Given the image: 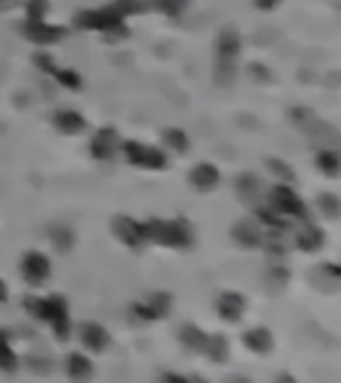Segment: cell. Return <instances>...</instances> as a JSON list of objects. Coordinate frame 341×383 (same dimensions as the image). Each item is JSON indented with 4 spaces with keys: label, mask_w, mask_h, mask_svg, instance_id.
I'll use <instances>...</instances> for the list:
<instances>
[{
    "label": "cell",
    "mask_w": 341,
    "mask_h": 383,
    "mask_svg": "<svg viewBox=\"0 0 341 383\" xmlns=\"http://www.w3.org/2000/svg\"><path fill=\"white\" fill-rule=\"evenodd\" d=\"M142 235H144V242H158V245H165V248H190L192 245V226L181 221V219L144 221L142 224Z\"/></svg>",
    "instance_id": "6da1fadb"
},
{
    "label": "cell",
    "mask_w": 341,
    "mask_h": 383,
    "mask_svg": "<svg viewBox=\"0 0 341 383\" xmlns=\"http://www.w3.org/2000/svg\"><path fill=\"white\" fill-rule=\"evenodd\" d=\"M27 311L35 320H43L54 327L56 338H70V311H67V301L61 295H48V298H32L27 301Z\"/></svg>",
    "instance_id": "7a4b0ae2"
},
{
    "label": "cell",
    "mask_w": 341,
    "mask_h": 383,
    "mask_svg": "<svg viewBox=\"0 0 341 383\" xmlns=\"http://www.w3.org/2000/svg\"><path fill=\"white\" fill-rule=\"evenodd\" d=\"M240 56V35L235 30H224L216 40V80L227 86L235 80Z\"/></svg>",
    "instance_id": "3957f363"
},
{
    "label": "cell",
    "mask_w": 341,
    "mask_h": 383,
    "mask_svg": "<svg viewBox=\"0 0 341 383\" xmlns=\"http://www.w3.org/2000/svg\"><path fill=\"white\" fill-rule=\"evenodd\" d=\"M269 203L272 210L280 216H294V219H307V205L298 200V194L288 184H278L269 192Z\"/></svg>",
    "instance_id": "277c9868"
},
{
    "label": "cell",
    "mask_w": 341,
    "mask_h": 383,
    "mask_svg": "<svg viewBox=\"0 0 341 383\" xmlns=\"http://www.w3.org/2000/svg\"><path fill=\"white\" fill-rule=\"evenodd\" d=\"M75 24H77L80 30H102V32L123 30V19H120L112 8H99V11L77 14L75 16Z\"/></svg>",
    "instance_id": "5b68a950"
},
{
    "label": "cell",
    "mask_w": 341,
    "mask_h": 383,
    "mask_svg": "<svg viewBox=\"0 0 341 383\" xmlns=\"http://www.w3.org/2000/svg\"><path fill=\"white\" fill-rule=\"evenodd\" d=\"M123 152H126L128 162H134L139 168H147V171H160V168H165V162H168L160 149L144 147V144H139V141H126V144H123Z\"/></svg>",
    "instance_id": "8992f818"
},
{
    "label": "cell",
    "mask_w": 341,
    "mask_h": 383,
    "mask_svg": "<svg viewBox=\"0 0 341 383\" xmlns=\"http://www.w3.org/2000/svg\"><path fill=\"white\" fill-rule=\"evenodd\" d=\"M22 274H24V280L30 285H43L48 280V274H51V264H48V258L43 253L30 251L24 253V258H22Z\"/></svg>",
    "instance_id": "52a82bcc"
},
{
    "label": "cell",
    "mask_w": 341,
    "mask_h": 383,
    "mask_svg": "<svg viewBox=\"0 0 341 383\" xmlns=\"http://www.w3.org/2000/svg\"><path fill=\"white\" fill-rule=\"evenodd\" d=\"M171 311V295L168 293H152L144 298V304H136L134 314L139 320H158Z\"/></svg>",
    "instance_id": "ba28073f"
},
{
    "label": "cell",
    "mask_w": 341,
    "mask_h": 383,
    "mask_svg": "<svg viewBox=\"0 0 341 383\" xmlns=\"http://www.w3.org/2000/svg\"><path fill=\"white\" fill-rule=\"evenodd\" d=\"M118 149H120V139L112 128L99 131L93 136V141H91V155H93L96 160H112V157L118 155Z\"/></svg>",
    "instance_id": "9c48e42d"
},
{
    "label": "cell",
    "mask_w": 341,
    "mask_h": 383,
    "mask_svg": "<svg viewBox=\"0 0 341 383\" xmlns=\"http://www.w3.org/2000/svg\"><path fill=\"white\" fill-rule=\"evenodd\" d=\"M112 232H115L120 242H126L128 248H139V245H144L142 224L134 221V219H128V216H118V219L112 221Z\"/></svg>",
    "instance_id": "30bf717a"
},
{
    "label": "cell",
    "mask_w": 341,
    "mask_h": 383,
    "mask_svg": "<svg viewBox=\"0 0 341 383\" xmlns=\"http://www.w3.org/2000/svg\"><path fill=\"white\" fill-rule=\"evenodd\" d=\"M24 35L30 38L32 43L51 45V43H59L61 38H64V30H61V27H51V24H45L43 19H40V22H27V24H24Z\"/></svg>",
    "instance_id": "8fae6325"
},
{
    "label": "cell",
    "mask_w": 341,
    "mask_h": 383,
    "mask_svg": "<svg viewBox=\"0 0 341 383\" xmlns=\"http://www.w3.org/2000/svg\"><path fill=\"white\" fill-rule=\"evenodd\" d=\"M80 341H83V346L93 354H102L107 346H109V333L104 330L102 325L96 322H86L80 327Z\"/></svg>",
    "instance_id": "7c38bea8"
},
{
    "label": "cell",
    "mask_w": 341,
    "mask_h": 383,
    "mask_svg": "<svg viewBox=\"0 0 341 383\" xmlns=\"http://www.w3.org/2000/svg\"><path fill=\"white\" fill-rule=\"evenodd\" d=\"M216 309L227 322H238L243 311H245V298L240 293H222L219 301H216Z\"/></svg>",
    "instance_id": "4fadbf2b"
},
{
    "label": "cell",
    "mask_w": 341,
    "mask_h": 383,
    "mask_svg": "<svg viewBox=\"0 0 341 383\" xmlns=\"http://www.w3.org/2000/svg\"><path fill=\"white\" fill-rule=\"evenodd\" d=\"M232 237L238 240L243 248H259L264 242V235H262V226L259 221H240L232 226Z\"/></svg>",
    "instance_id": "5bb4252c"
},
{
    "label": "cell",
    "mask_w": 341,
    "mask_h": 383,
    "mask_svg": "<svg viewBox=\"0 0 341 383\" xmlns=\"http://www.w3.org/2000/svg\"><path fill=\"white\" fill-rule=\"evenodd\" d=\"M190 181H192V187H197L200 192H208L219 184V171H216V165H211V162H200V165L192 168Z\"/></svg>",
    "instance_id": "9a60e30c"
},
{
    "label": "cell",
    "mask_w": 341,
    "mask_h": 383,
    "mask_svg": "<svg viewBox=\"0 0 341 383\" xmlns=\"http://www.w3.org/2000/svg\"><path fill=\"white\" fill-rule=\"evenodd\" d=\"M54 125H56L61 133H80L86 128V120L80 118L77 112H73V109H59V112L54 115Z\"/></svg>",
    "instance_id": "2e32d148"
},
{
    "label": "cell",
    "mask_w": 341,
    "mask_h": 383,
    "mask_svg": "<svg viewBox=\"0 0 341 383\" xmlns=\"http://www.w3.org/2000/svg\"><path fill=\"white\" fill-rule=\"evenodd\" d=\"M181 343H184V349H190V352L203 354L206 352L208 336L200 327H195V325H184V327H181Z\"/></svg>",
    "instance_id": "e0dca14e"
},
{
    "label": "cell",
    "mask_w": 341,
    "mask_h": 383,
    "mask_svg": "<svg viewBox=\"0 0 341 383\" xmlns=\"http://www.w3.org/2000/svg\"><path fill=\"white\" fill-rule=\"evenodd\" d=\"M243 341H245V346L256 354H267L269 349H272V333L264 330V327H253V330H248V333L243 336Z\"/></svg>",
    "instance_id": "ac0fdd59"
},
{
    "label": "cell",
    "mask_w": 341,
    "mask_h": 383,
    "mask_svg": "<svg viewBox=\"0 0 341 383\" xmlns=\"http://www.w3.org/2000/svg\"><path fill=\"white\" fill-rule=\"evenodd\" d=\"M296 245L301 251H317V248L323 245V232H320L317 226L307 224V226H301L296 232Z\"/></svg>",
    "instance_id": "d6986e66"
},
{
    "label": "cell",
    "mask_w": 341,
    "mask_h": 383,
    "mask_svg": "<svg viewBox=\"0 0 341 383\" xmlns=\"http://www.w3.org/2000/svg\"><path fill=\"white\" fill-rule=\"evenodd\" d=\"M67 375L75 378V381H86V378L93 375V368H91V362L83 354H70L67 357Z\"/></svg>",
    "instance_id": "ffe728a7"
},
{
    "label": "cell",
    "mask_w": 341,
    "mask_h": 383,
    "mask_svg": "<svg viewBox=\"0 0 341 383\" xmlns=\"http://www.w3.org/2000/svg\"><path fill=\"white\" fill-rule=\"evenodd\" d=\"M48 237H51V242H54V248L59 253H67L73 251L75 245V235L70 226H61V224H54L51 229H48Z\"/></svg>",
    "instance_id": "44dd1931"
},
{
    "label": "cell",
    "mask_w": 341,
    "mask_h": 383,
    "mask_svg": "<svg viewBox=\"0 0 341 383\" xmlns=\"http://www.w3.org/2000/svg\"><path fill=\"white\" fill-rule=\"evenodd\" d=\"M259 189H262V181L253 176V173H243V176L238 178V197L240 200H245V203H256Z\"/></svg>",
    "instance_id": "7402d4cb"
},
{
    "label": "cell",
    "mask_w": 341,
    "mask_h": 383,
    "mask_svg": "<svg viewBox=\"0 0 341 383\" xmlns=\"http://www.w3.org/2000/svg\"><path fill=\"white\" fill-rule=\"evenodd\" d=\"M203 354H208L213 362H224L227 359V354H229V346H227V338L224 336H208V343H206V352Z\"/></svg>",
    "instance_id": "603a6c76"
},
{
    "label": "cell",
    "mask_w": 341,
    "mask_h": 383,
    "mask_svg": "<svg viewBox=\"0 0 341 383\" xmlns=\"http://www.w3.org/2000/svg\"><path fill=\"white\" fill-rule=\"evenodd\" d=\"M317 165H320V171H326L328 176H336V171H339V155H336L333 149H320Z\"/></svg>",
    "instance_id": "cb8c5ba5"
},
{
    "label": "cell",
    "mask_w": 341,
    "mask_h": 383,
    "mask_svg": "<svg viewBox=\"0 0 341 383\" xmlns=\"http://www.w3.org/2000/svg\"><path fill=\"white\" fill-rule=\"evenodd\" d=\"M165 141L171 144V149H176V152H187V147H190L187 133L181 131V128H168V131H165Z\"/></svg>",
    "instance_id": "d4e9b609"
},
{
    "label": "cell",
    "mask_w": 341,
    "mask_h": 383,
    "mask_svg": "<svg viewBox=\"0 0 341 383\" xmlns=\"http://www.w3.org/2000/svg\"><path fill=\"white\" fill-rule=\"evenodd\" d=\"M187 6H190V0H155V8H160V11L168 16L184 14Z\"/></svg>",
    "instance_id": "484cf974"
},
{
    "label": "cell",
    "mask_w": 341,
    "mask_h": 383,
    "mask_svg": "<svg viewBox=\"0 0 341 383\" xmlns=\"http://www.w3.org/2000/svg\"><path fill=\"white\" fill-rule=\"evenodd\" d=\"M54 77L59 80L61 86H67V88H73V91L83 88V80H80V75L73 72V70H54Z\"/></svg>",
    "instance_id": "4316f807"
},
{
    "label": "cell",
    "mask_w": 341,
    "mask_h": 383,
    "mask_svg": "<svg viewBox=\"0 0 341 383\" xmlns=\"http://www.w3.org/2000/svg\"><path fill=\"white\" fill-rule=\"evenodd\" d=\"M0 368H6V370H14L16 368V354L11 352L6 333H0Z\"/></svg>",
    "instance_id": "83f0119b"
},
{
    "label": "cell",
    "mask_w": 341,
    "mask_h": 383,
    "mask_svg": "<svg viewBox=\"0 0 341 383\" xmlns=\"http://www.w3.org/2000/svg\"><path fill=\"white\" fill-rule=\"evenodd\" d=\"M317 208L326 213L328 219L339 216V200H336L333 194H320V197H317Z\"/></svg>",
    "instance_id": "f1b7e54d"
},
{
    "label": "cell",
    "mask_w": 341,
    "mask_h": 383,
    "mask_svg": "<svg viewBox=\"0 0 341 383\" xmlns=\"http://www.w3.org/2000/svg\"><path fill=\"white\" fill-rule=\"evenodd\" d=\"M48 11V3L45 0H30L27 3V22H40Z\"/></svg>",
    "instance_id": "f546056e"
},
{
    "label": "cell",
    "mask_w": 341,
    "mask_h": 383,
    "mask_svg": "<svg viewBox=\"0 0 341 383\" xmlns=\"http://www.w3.org/2000/svg\"><path fill=\"white\" fill-rule=\"evenodd\" d=\"M267 165L272 168V173H275V176H280L282 181H294V171H291V168H288L285 162H280V160H269Z\"/></svg>",
    "instance_id": "4dcf8cb0"
},
{
    "label": "cell",
    "mask_w": 341,
    "mask_h": 383,
    "mask_svg": "<svg viewBox=\"0 0 341 383\" xmlns=\"http://www.w3.org/2000/svg\"><path fill=\"white\" fill-rule=\"evenodd\" d=\"M35 64L40 67V70H45V72H54L56 67H54V61H51V56H43V54H38L35 56Z\"/></svg>",
    "instance_id": "1f68e13d"
},
{
    "label": "cell",
    "mask_w": 341,
    "mask_h": 383,
    "mask_svg": "<svg viewBox=\"0 0 341 383\" xmlns=\"http://www.w3.org/2000/svg\"><path fill=\"white\" fill-rule=\"evenodd\" d=\"M259 8H264V11H269V8H275L278 6V0H253Z\"/></svg>",
    "instance_id": "d6a6232c"
},
{
    "label": "cell",
    "mask_w": 341,
    "mask_h": 383,
    "mask_svg": "<svg viewBox=\"0 0 341 383\" xmlns=\"http://www.w3.org/2000/svg\"><path fill=\"white\" fill-rule=\"evenodd\" d=\"M6 298H8V288L0 282V301H6Z\"/></svg>",
    "instance_id": "836d02e7"
}]
</instances>
